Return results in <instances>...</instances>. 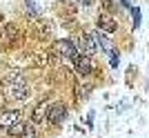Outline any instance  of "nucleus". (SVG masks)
<instances>
[{
  "label": "nucleus",
  "instance_id": "nucleus-6",
  "mask_svg": "<svg viewBox=\"0 0 149 138\" xmlns=\"http://www.w3.org/2000/svg\"><path fill=\"white\" fill-rule=\"evenodd\" d=\"M98 27L102 31H107V33H113L116 31V20H113L109 13H100L98 16Z\"/></svg>",
  "mask_w": 149,
  "mask_h": 138
},
{
  "label": "nucleus",
  "instance_id": "nucleus-1",
  "mask_svg": "<svg viewBox=\"0 0 149 138\" xmlns=\"http://www.w3.org/2000/svg\"><path fill=\"white\" fill-rule=\"evenodd\" d=\"M5 87H7V96L11 100H27L29 98V85L20 71H9L5 76Z\"/></svg>",
  "mask_w": 149,
  "mask_h": 138
},
{
  "label": "nucleus",
  "instance_id": "nucleus-9",
  "mask_svg": "<svg viewBox=\"0 0 149 138\" xmlns=\"http://www.w3.org/2000/svg\"><path fill=\"white\" fill-rule=\"evenodd\" d=\"M89 91H91V85H78L76 87V98H87Z\"/></svg>",
  "mask_w": 149,
  "mask_h": 138
},
{
  "label": "nucleus",
  "instance_id": "nucleus-12",
  "mask_svg": "<svg viewBox=\"0 0 149 138\" xmlns=\"http://www.w3.org/2000/svg\"><path fill=\"white\" fill-rule=\"evenodd\" d=\"M0 105H2V94H0Z\"/></svg>",
  "mask_w": 149,
  "mask_h": 138
},
{
  "label": "nucleus",
  "instance_id": "nucleus-2",
  "mask_svg": "<svg viewBox=\"0 0 149 138\" xmlns=\"http://www.w3.org/2000/svg\"><path fill=\"white\" fill-rule=\"evenodd\" d=\"M54 51H56L62 60H74V58L78 56V49H76V45L71 43V40H58V43L54 45Z\"/></svg>",
  "mask_w": 149,
  "mask_h": 138
},
{
  "label": "nucleus",
  "instance_id": "nucleus-4",
  "mask_svg": "<svg viewBox=\"0 0 149 138\" xmlns=\"http://www.w3.org/2000/svg\"><path fill=\"white\" fill-rule=\"evenodd\" d=\"M74 69H76V71H78V74L82 76V78L91 76L93 65H91V60H89V56H87V54H78V56L74 58Z\"/></svg>",
  "mask_w": 149,
  "mask_h": 138
},
{
  "label": "nucleus",
  "instance_id": "nucleus-5",
  "mask_svg": "<svg viewBox=\"0 0 149 138\" xmlns=\"http://www.w3.org/2000/svg\"><path fill=\"white\" fill-rule=\"evenodd\" d=\"M20 120V112L16 109H9V112H0V127L2 129H9L13 123H18Z\"/></svg>",
  "mask_w": 149,
  "mask_h": 138
},
{
  "label": "nucleus",
  "instance_id": "nucleus-3",
  "mask_svg": "<svg viewBox=\"0 0 149 138\" xmlns=\"http://www.w3.org/2000/svg\"><path fill=\"white\" fill-rule=\"evenodd\" d=\"M65 118H67V107L62 105V102H54V105H49L47 120H49L51 125H60Z\"/></svg>",
  "mask_w": 149,
  "mask_h": 138
},
{
  "label": "nucleus",
  "instance_id": "nucleus-8",
  "mask_svg": "<svg viewBox=\"0 0 149 138\" xmlns=\"http://www.w3.org/2000/svg\"><path fill=\"white\" fill-rule=\"evenodd\" d=\"M9 134H11V136H27V134H29V125H27V123H22V120H18V123H13L11 127H9Z\"/></svg>",
  "mask_w": 149,
  "mask_h": 138
},
{
  "label": "nucleus",
  "instance_id": "nucleus-10",
  "mask_svg": "<svg viewBox=\"0 0 149 138\" xmlns=\"http://www.w3.org/2000/svg\"><path fill=\"white\" fill-rule=\"evenodd\" d=\"M111 65H113V67L118 65V51H111Z\"/></svg>",
  "mask_w": 149,
  "mask_h": 138
},
{
  "label": "nucleus",
  "instance_id": "nucleus-7",
  "mask_svg": "<svg viewBox=\"0 0 149 138\" xmlns=\"http://www.w3.org/2000/svg\"><path fill=\"white\" fill-rule=\"evenodd\" d=\"M47 112H49V102H47V100H40V102H38V107L33 109L31 120H33V123H42V120H47Z\"/></svg>",
  "mask_w": 149,
  "mask_h": 138
},
{
  "label": "nucleus",
  "instance_id": "nucleus-11",
  "mask_svg": "<svg viewBox=\"0 0 149 138\" xmlns=\"http://www.w3.org/2000/svg\"><path fill=\"white\" fill-rule=\"evenodd\" d=\"M138 20H140V11L134 9V25H138Z\"/></svg>",
  "mask_w": 149,
  "mask_h": 138
}]
</instances>
